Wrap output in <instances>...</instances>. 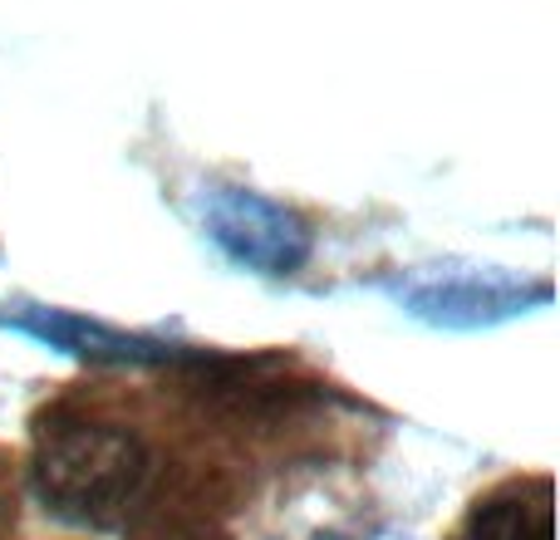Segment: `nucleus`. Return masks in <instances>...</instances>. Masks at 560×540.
<instances>
[{
	"instance_id": "1",
	"label": "nucleus",
	"mask_w": 560,
	"mask_h": 540,
	"mask_svg": "<svg viewBox=\"0 0 560 540\" xmlns=\"http://www.w3.org/2000/svg\"><path fill=\"white\" fill-rule=\"evenodd\" d=\"M39 502L74 526H118L148 492L153 453L143 437L118 423H49L35 437V462H30Z\"/></svg>"
},
{
	"instance_id": "6",
	"label": "nucleus",
	"mask_w": 560,
	"mask_h": 540,
	"mask_svg": "<svg viewBox=\"0 0 560 540\" xmlns=\"http://www.w3.org/2000/svg\"><path fill=\"white\" fill-rule=\"evenodd\" d=\"M315 540H349V536H315Z\"/></svg>"
},
{
	"instance_id": "5",
	"label": "nucleus",
	"mask_w": 560,
	"mask_h": 540,
	"mask_svg": "<svg viewBox=\"0 0 560 540\" xmlns=\"http://www.w3.org/2000/svg\"><path fill=\"white\" fill-rule=\"evenodd\" d=\"M467 540H556V496L546 477L506 482L472 506Z\"/></svg>"
},
{
	"instance_id": "2",
	"label": "nucleus",
	"mask_w": 560,
	"mask_h": 540,
	"mask_svg": "<svg viewBox=\"0 0 560 540\" xmlns=\"http://www.w3.org/2000/svg\"><path fill=\"white\" fill-rule=\"evenodd\" d=\"M202 226L226 261L256 270V275H295L315 251V236L290 207L271 202L246 187H207Z\"/></svg>"
},
{
	"instance_id": "4",
	"label": "nucleus",
	"mask_w": 560,
	"mask_h": 540,
	"mask_svg": "<svg viewBox=\"0 0 560 540\" xmlns=\"http://www.w3.org/2000/svg\"><path fill=\"white\" fill-rule=\"evenodd\" d=\"M10 329L39 339V344L59 349L69 359H89V364H187V349H173L153 334H128L104 319L74 315V309H45V305H20L15 315H5Z\"/></svg>"
},
{
	"instance_id": "3",
	"label": "nucleus",
	"mask_w": 560,
	"mask_h": 540,
	"mask_svg": "<svg viewBox=\"0 0 560 540\" xmlns=\"http://www.w3.org/2000/svg\"><path fill=\"white\" fill-rule=\"evenodd\" d=\"M398 300L428 325L477 329L551 300V280H516L502 270H418L398 285Z\"/></svg>"
}]
</instances>
